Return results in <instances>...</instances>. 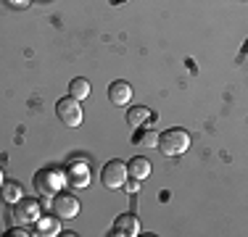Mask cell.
Instances as JSON below:
<instances>
[{"label": "cell", "mask_w": 248, "mask_h": 237, "mask_svg": "<svg viewBox=\"0 0 248 237\" xmlns=\"http://www.w3.org/2000/svg\"><path fill=\"white\" fill-rule=\"evenodd\" d=\"M132 142H135L138 148H156L158 132H153V129H148V127H138V129H135Z\"/></svg>", "instance_id": "cell-14"}, {"label": "cell", "mask_w": 248, "mask_h": 237, "mask_svg": "<svg viewBox=\"0 0 248 237\" xmlns=\"http://www.w3.org/2000/svg\"><path fill=\"white\" fill-rule=\"evenodd\" d=\"M0 198H3L8 206H14L19 198H24V187H21L19 182H14V179H5L3 187H0Z\"/></svg>", "instance_id": "cell-13"}, {"label": "cell", "mask_w": 248, "mask_h": 237, "mask_svg": "<svg viewBox=\"0 0 248 237\" xmlns=\"http://www.w3.org/2000/svg\"><path fill=\"white\" fill-rule=\"evenodd\" d=\"M69 95H72L74 100H85L87 95H90V82H87L85 76L72 79V85H69Z\"/></svg>", "instance_id": "cell-15"}, {"label": "cell", "mask_w": 248, "mask_h": 237, "mask_svg": "<svg viewBox=\"0 0 248 237\" xmlns=\"http://www.w3.org/2000/svg\"><path fill=\"white\" fill-rule=\"evenodd\" d=\"M56 114H58V118L63 121V127H72V129H77V127L82 124V118H85L79 100H74L72 95L58 100V103H56Z\"/></svg>", "instance_id": "cell-4"}, {"label": "cell", "mask_w": 248, "mask_h": 237, "mask_svg": "<svg viewBox=\"0 0 248 237\" xmlns=\"http://www.w3.org/2000/svg\"><path fill=\"white\" fill-rule=\"evenodd\" d=\"M140 235V222L135 213H122L116 216L114 227H111V237H138Z\"/></svg>", "instance_id": "cell-8"}, {"label": "cell", "mask_w": 248, "mask_h": 237, "mask_svg": "<svg viewBox=\"0 0 248 237\" xmlns=\"http://www.w3.org/2000/svg\"><path fill=\"white\" fill-rule=\"evenodd\" d=\"M37 232L34 235H40V237H58L61 235V219L53 213V216H40L37 222Z\"/></svg>", "instance_id": "cell-11"}, {"label": "cell", "mask_w": 248, "mask_h": 237, "mask_svg": "<svg viewBox=\"0 0 248 237\" xmlns=\"http://www.w3.org/2000/svg\"><path fill=\"white\" fill-rule=\"evenodd\" d=\"M124 193H129V195H135L140 190V179H135V177H127V182H124Z\"/></svg>", "instance_id": "cell-16"}, {"label": "cell", "mask_w": 248, "mask_h": 237, "mask_svg": "<svg viewBox=\"0 0 248 237\" xmlns=\"http://www.w3.org/2000/svg\"><path fill=\"white\" fill-rule=\"evenodd\" d=\"M43 216V206H40L37 198H19L14 203V219L16 224H34L37 219Z\"/></svg>", "instance_id": "cell-5"}, {"label": "cell", "mask_w": 248, "mask_h": 237, "mask_svg": "<svg viewBox=\"0 0 248 237\" xmlns=\"http://www.w3.org/2000/svg\"><path fill=\"white\" fill-rule=\"evenodd\" d=\"M63 185H66V174H63V169H56V166H50V169H43L34 174V190H37L43 198H53L56 193H61Z\"/></svg>", "instance_id": "cell-2"}, {"label": "cell", "mask_w": 248, "mask_h": 237, "mask_svg": "<svg viewBox=\"0 0 248 237\" xmlns=\"http://www.w3.org/2000/svg\"><path fill=\"white\" fill-rule=\"evenodd\" d=\"M5 235H8V237H29L32 232H27V227H24V224H16V227H14V229H8Z\"/></svg>", "instance_id": "cell-17"}, {"label": "cell", "mask_w": 248, "mask_h": 237, "mask_svg": "<svg viewBox=\"0 0 248 237\" xmlns=\"http://www.w3.org/2000/svg\"><path fill=\"white\" fill-rule=\"evenodd\" d=\"M108 100H111L114 105H129V100H132V85H129L127 79L111 82V87H108Z\"/></svg>", "instance_id": "cell-9"}, {"label": "cell", "mask_w": 248, "mask_h": 237, "mask_svg": "<svg viewBox=\"0 0 248 237\" xmlns=\"http://www.w3.org/2000/svg\"><path fill=\"white\" fill-rule=\"evenodd\" d=\"M127 163L119 161V158H114V161H108L100 169V182H103L106 190H122V185L127 182Z\"/></svg>", "instance_id": "cell-3"}, {"label": "cell", "mask_w": 248, "mask_h": 237, "mask_svg": "<svg viewBox=\"0 0 248 237\" xmlns=\"http://www.w3.org/2000/svg\"><path fill=\"white\" fill-rule=\"evenodd\" d=\"M11 3H14L16 8H27V5H29V0H11Z\"/></svg>", "instance_id": "cell-18"}, {"label": "cell", "mask_w": 248, "mask_h": 237, "mask_svg": "<svg viewBox=\"0 0 248 237\" xmlns=\"http://www.w3.org/2000/svg\"><path fill=\"white\" fill-rule=\"evenodd\" d=\"M3 182H5V174H3V166H0V187H3Z\"/></svg>", "instance_id": "cell-19"}, {"label": "cell", "mask_w": 248, "mask_h": 237, "mask_svg": "<svg viewBox=\"0 0 248 237\" xmlns=\"http://www.w3.org/2000/svg\"><path fill=\"white\" fill-rule=\"evenodd\" d=\"M151 171H153V166H151V161L145 156H135V158L127 161V174L135 177V179H148Z\"/></svg>", "instance_id": "cell-10"}, {"label": "cell", "mask_w": 248, "mask_h": 237, "mask_svg": "<svg viewBox=\"0 0 248 237\" xmlns=\"http://www.w3.org/2000/svg\"><path fill=\"white\" fill-rule=\"evenodd\" d=\"M153 118V114L148 111V105H132V108L127 111V124L129 127H145V124H148Z\"/></svg>", "instance_id": "cell-12"}, {"label": "cell", "mask_w": 248, "mask_h": 237, "mask_svg": "<svg viewBox=\"0 0 248 237\" xmlns=\"http://www.w3.org/2000/svg\"><path fill=\"white\" fill-rule=\"evenodd\" d=\"M66 185L72 187V190H82V187H87L93 182V174H90V163L87 161H72L66 166Z\"/></svg>", "instance_id": "cell-6"}, {"label": "cell", "mask_w": 248, "mask_h": 237, "mask_svg": "<svg viewBox=\"0 0 248 237\" xmlns=\"http://www.w3.org/2000/svg\"><path fill=\"white\" fill-rule=\"evenodd\" d=\"M158 153L167 158H177L182 156V153H187V148H190V132L182 127H169L167 132L158 134V142H156Z\"/></svg>", "instance_id": "cell-1"}, {"label": "cell", "mask_w": 248, "mask_h": 237, "mask_svg": "<svg viewBox=\"0 0 248 237\" xmlns=\"http://www.w3.org/2000/svg\"><path fill=\"white\" fill-rule=\"evenodd\" d=\"M53 211H56V216L58 219H74L77 213H79V198H77V195H72V193H56L53 195Z\"/></svg>", "instance_id": "cell-7"}]
</instances>
